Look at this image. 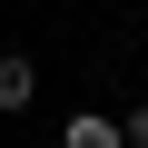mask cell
Masks as SVG:
<instances>
[{"label":"cell","instance_id":"6da1fadb","mask_svg":"<svg viewBox=\"0 0 148 148\" xmlns=\"http://www.w3.org/2000/svg\"><path fill=\"white\" fill-rule=\"evenodd\" d=\"M30 99H40V59L30 49H0V119H20Z\"/></svg>","mask_w":148,"mask_h":148},{"label":"cell","instance_id":"7a4b0ae2","mask_svg":"<svg viewBox=\"0 0 148 148\" xmlns=\"http://www.w3.org/2000/svg\"><path fill=\"white\" fill-rule=\"evenodd\" d=\"M59 148H128V128H119V119H99V109H79V119L59 128Z\"/></svg>","mask_w":148,"mask_h":148},{"label":"cell","instance_id":"3957f363","mask_svg":"<svg viewBox=\"0 0 148 148\" xmlns=\"http://www.w3.org/2000/svg\"><path fill=\"white\" fill-rule=\"evenodd\" d=\"M119 128H128V148H148V99H138V109H128Z\"/></svg>","mask_w":148,"mask_h":148}]
</instances>
